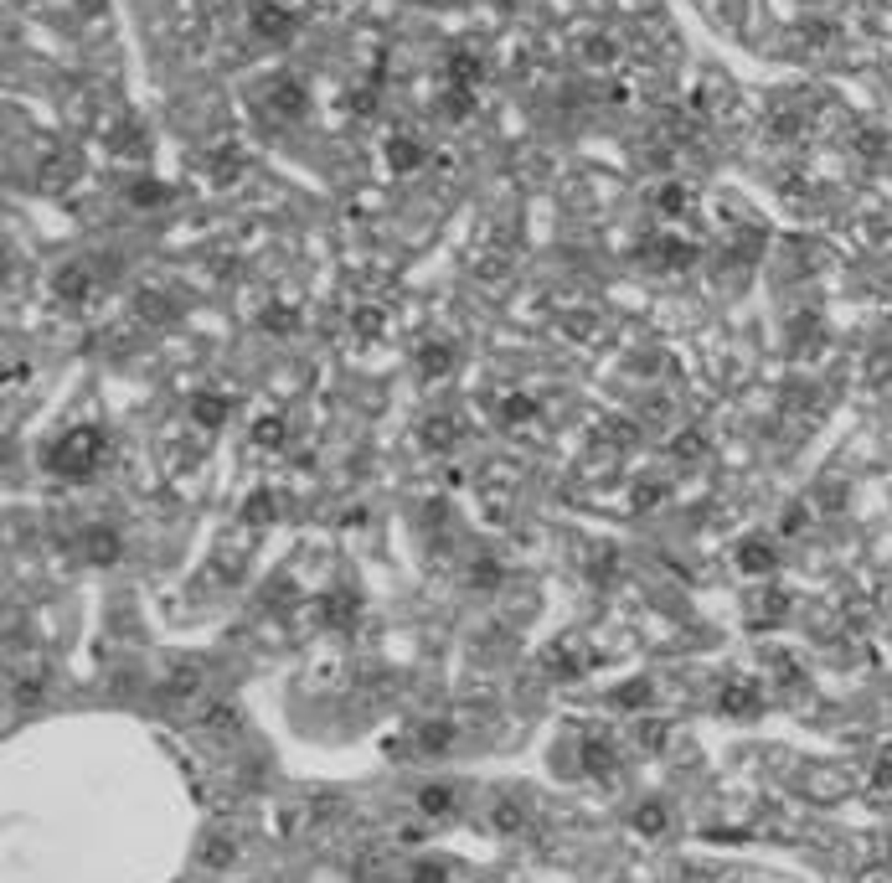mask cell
Masks as SVG:
<instances>
[{"instance_id":"1","label":"cell","mask_w":892,"mask_h":883,"mask_svg":"<svg viewBox=\"0 0 892 883\" xmlns=\"http://www.w3.org/2000/svg\"><path fill=\"white\" fill-rule=\"evenodd\" d=\"M98 460H104V434H98V429H73V434L62 439V450H52V470H62V476H88Z\"/></svg>"},{"instance_id":"2","label":"cell","mask_w":892,"mask_h":883,"mask_svg":"<svg viewBox=\"0 0 892 883\" xmlns=\"http://www.w3.org/2000/svg\"><path fill=\"white\" fill-rule=\"evenodd\" d=\"M253 27L279 42V36H289V16H284L279 5H258V11H253Z\"/></svg>"},{"instance_id":"3","label":"cell","mask_w":892,"mask_h":883,"mask_svg":"<svg viewBox=\"0 0 892 883\" xmlns=\"http://www.w3.org/2000/svg\"><path fill=\"white\" fill-rule=\"evenodd\" d=\"M722 708H727V713H753V708H758V687H753V682H733V687L722 693Z\"/></svg>"},{"instance_id":"4","label":"cell","mask_w":892,"mask_h":883,"mask_svg":"<svg viewBox=\"0 0 892 883\" xmlns=\"http://www.w3.org/2000/svg\"><path fill=\"white\" fill-rule=\"evenodd\" d=\"M233 857H238V842H233V837H207V842H202V863H207V868H227Z\"/></svg>"},{"instance_id":"5","label":"cell","mask_w":892,"mask_h":883,"mask_svg":"<svg viewBox=\"0 0 892 883\" xmlns=\"http://www.w3.org/2000/svg\"><path fill=\"white\" fill-rule=\"evenodd\" d=\"M418 160H423V151H418L413 140H392V145H387V166H392V171H418Z\"/></svg>"},{"instance_id":"6","label":"cell","mask_w":892,"mask_h":883,"mask_svg":"<svg viewBox=\"0 0 892 883\" xmlns=\"http://www.w3.org/2000/svg\"><path fill=\"white\" fill-rule=\"evenodd\" d=\"M738 563H743L748 574H769V569H773V548H769V543H743Z\"/></svg>"},{"instance_id":"7","label":"cell","mask_w":892,"mask_h":883,"mask_svg":"<svg viewBox=\"0 0 892 883\" xmlns=\"http://www.w3.org/2000/svg\"><path fill=\"white\" fill-rule=\"evenodd\" d=\"M634 826L650 832V837H660V832H665V806H660V801H645V806L634 811Z\"/></svg>"},{"instance_id":"8","label":"cell","mask_w":892,"mask_h":883,"mask_svg":"<svg viewBox=\"0 0 892 883\" xmlns=\"http://www.w3.org/2000/svg\"><path fill=\"white\" fill-rule=\"evenodd\" d=\"M418 806H423V811H428V817H444L449 806H454V795H449V791H444V786H428V791L418 795Z\"/></svg>"},{"instance_id":"9","label":"cell","mask_w":892,"mask_h":883,"mask_svg":"<svg viewBox=\"0 0 892 883\" xmlns=\"http://www.w3.org/2000/svg\"><path fill=\"white\" fill-rule=\"evenodd\" d=\"M11 693H16L21 702H36V698H42V677H36V671L21 677V671H16V677H11Z\"/></svg>"},{"instance_id":"10","label":"cell","mask_w":892,"mask_h":883,"mask_svg":"<svg viewBox=\"0 0 892 883\" xmlns=\"http://www.w3.org/2000/svg\"><path fill=\"white\" fill-rule=\"evenodd\" d=\"M83 290H88V269L73 264V269H62L58 275V295H83Z\"/></svg>"},{"instance_id":"11","label":"cell","mask_w":892,"mask_h":883,"mask_svg":"<svg viewBox=\"0 0 892 883\" xmlns=\"http://www.w3.org/2000/svg\"><path fill=\"white\" fill-rule=\"evenodd\" d=\"M418 362H423V372H449V346H423Z\"/></svg>"},{"instance_id":"12","label":"cell","mask_w":892,"mask_h":883,"mask_svg":"<svg viewBox=\"0 0 892 883\" xmlns=\"http://www.w3.org/2000/svg\"><path fill=\"white\" fill-rule=\"evenodd\" d=\"M583 764H588V770H604V775H609V770H614V755H609L604 744H583Z\"/></svg>"},{"instance_id":"13","label":"cell","mask_w":892,"mask_h":883,"mask_svg":"<svg viewBox=\"0 0 892 883\" xmlns=\"http://www.w3.org/2000/svg\"><path fill=\"white\" fill-rule=\"evenodd\" d=\"M273 104H279L284 114H299V109H304V98H299V89H289V83H279V89H273Z\"/></svg>"},{"instance_id":"14","label":"cell","mask_w":892,"mask_h":883,"mask_svg":"<svg viewBox=\"0 0 892 883\" xmlns=\"http://www.w3.org/2000/svg\"><path fill=\"white\" fill-rule=\"evenodd\" d=\"M449 733H454V729H449V724H428V729H423V739H418V744H423V749H449Z\"/></svg>"},{"instance_id":"15","label":"cell","mask_w":892,"mask_h":883,"mask_svg":"<svg viewBox=\"0 0 892 883\" xmlns=\"http://www.w3.org/2000/svg\"><path fill=\"white\" fill-rule=\"evenodd\" d=\"M619 702H629V708H634V702H650V682H625V687H619Z\"/></svg>"},{"instance_id":"16","label":"cell","mask_w":892,"mask_h":883,"mask_svg":"<svg viewBox=\"0 0 892 883\" xmlns=\"http://www.w3.org/2000/svg\"><path fill=\"white\" fill-rule=\"evenodd\" d=\"M496 826H501V832H511V826H521V806H511V801H501V806H496Z\"/></svg>"},{"instance_id":"17","label":"cell","mask_w":892,"mask_h":883,"mask_svg":"<svg viewBox=\"0 0 892 883\" xmlns=\"http://www.w3.org/2000/svg\"><path fill=\"white\" fill-rule=\"evenodd\" d=\"M145 202L160 207V202H165V186H135V207H145Z\"/></svg>"},{"instance_id":"18","label":"cell","mask_w":892,"mask_h":883,"mask_svg":"<svg viewBox=\"0 0 892 883\" xmlns=\"http://www.w3.org/2000/svg\"><path fill=\"white\" fill-rule=\"evenodd\" d=\"M660 207H665V213H681L686 207V186H665V191H660Z\"/></svg>"},{"instance_id":"19","label":"cell","mask_w":892,"mask_h":883,"mask_svg":"<svg viewBox=\"0 0 892 883\" xmlns=\"http://www.w3.org/2000/svg\"><path fill=\"white\" fill-rule=\"evenodd\" d=\"M671 450H676V455H702V434H686V439H676Z\"/></svg>"},{"instance_id":"20","label":"cell","mask_w":892,"mask_h":883,"mask_svg":"<svg viewBox=\"0 0 892 883\" xmlns=\"http://www.w3.org/2000/svg\"><path fill=\"white\" fill-rule=\"evenodd\" d=\"M196 403H202V408H196V419H207V424H211V419H222V408H217L222 398H196Z\"/></svg>"},{"instance_id":"21","label":"cell","mask_w":892,"mask_h":883,"mask_svg":"<svg viewBox=\"0 0 892 883\" xmlns=\"http://www.w3.org/2000/svg\"><path fill=\"white\" fill-rule=\"evenodd\" d=\"M877 786H892V755H882V764H877Z\"/></svg>"},{"instance_id":"22","label":"cell","mask_w":892,"mask_h":883,"mask_svg":"<svg viewBox=\"0 0 892 883\" xmlns=\"http://www.w3.org/2000/svg\"><path fill=\"white\" fill-rule=\"evenodd\" d=\"M418 883H444V873L439 868H418Z\"/></svg>"}]
</instances>
